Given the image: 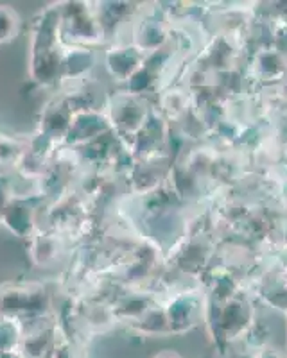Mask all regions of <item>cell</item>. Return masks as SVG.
<instances>
[]
</instances>
